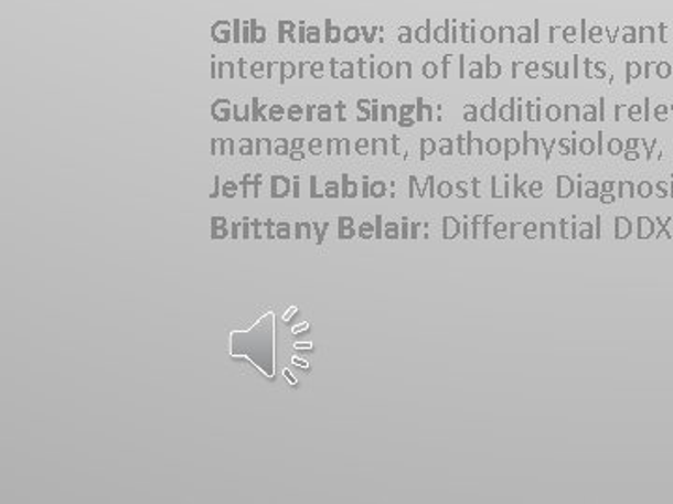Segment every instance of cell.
Listing matches in <instances>:
<instances>
[{"label":"cell","mask_w":673,"mask_h":504,"mask_svg":"<svg viewBox=\"0 0 673 504\" xmlns=\"http://www.w3.org/2000/svg\"><path fill=\"white\" fill-rule=\"evenodd\" d=\"M457 230H459V228H457V223H455L453 219H446V234H444L446 239H451V237H455Z\"/></svg>","instance_id":"obj_4"},{"label":"cell","mask_w":673,"mask_h":504,"mask_svg":"<svg viewBox=\"0 0 673 504\" xmlns=\"http://www.w3.org/2000/svg\"><path fill=\"white\" fill-rule=\"evenodd\" d=\"M292 365L298 366L301 371H306L307 374L311 372V365L303 357H292Z\"/></svg>","instance_id":"obj_5"},{"label":"cell","mask_w":673,"mask_h":504,"mask_svg":"<svg viewBox=\"0 0 673 504\" xmlns=\"http://www.w3.org/2000/svg\"><path fill=\"white\" fill-rule=\"evenodd\" d=\"M581 237H589V226H586V228L581 230Z\"/></svg>","instance_id":"obj_23"},{"label":"cell","mask_w":673,"mask_h":504,"mask_svg":"<svg viewBox=\"0 0 673 504\" xmlns=\"http://www.w3.org/2000/svg\"><path fill=\"white\" fill-rule=\"evenodd\" d=\"M276 196H282L287 193V182L282 178H276Z\"/></svg>","instance_id":"obj_8"},{"label":"cell","mask_w":673,"mask_h":504,"mask_svg":"<svg viewBox=\"0 0 673 504\" xmlns=\"http://www.w3.org/2000/svg\"><path fill=\"white\" fill-rule=\"evenodd\" d=\"M386 236L389 237V239H397V225L389 223L386 228Z\"/></svg>","instance_id":"obj_15"},{"label":"cell","mask_w":673,"mask_h":504,"mask_svg":"<svg viewBox=\"0 0 673 504\" xmlns=\"http://www.w3.org/2000/svg\"><path fill=\"white\" fill-rule=\"evenodd\" d=\"M328 228H330V225H324V228H320L319 230L317 225H314V230H317V244L322 245V242H324V234Z\"/></svg>","instance_id":"obj_14"},{"label":"cell","mask_w":673,"mask_h":504,"mask_svg":"<svg viewBox=\"0 0 673 504\" xmlns=\"http://www.w3.org/2000/svg\"><path fill=\"white\" fill-rule=\"evenodd\" d=\"M298 312H300V309H298V307H290V309H288L287 312L282 314V322H290V320H292V318H295Z\"/></svg>","instance_id":"obj_9"},{"label":"cell","mask_w":673,"mask_h":504,"mask_svg":"<svg viewBox=\"0 0 673 504\" xmlns=\"http://www.w3.org/2000/svg\"><path fill=\"white\" fill-rule=\"evenodd\" d=\"M212 225H214V226H225V225H227V221L220 219V217H215V219H212Z\"/></svg>","instance_id":"obj_17"},{"label":"cell","mask_w":673,"mask_h":504,"mask_svg":"<svg viewBox=\"0 0 673 504\" xmlns=\"http://www.w3.org/2000/svg\"><path fill=\"white\" fill-rule=\"evenodd\" d=\"M651 223H649L648 219L645 221H640V237H645L649 236V230H651Z\"/></svg>","instance_id":"obj_12"},{"label":"cell","mask_w":673,"mask_h":504,"mask_svg":"<svg viewBox=\"0 0 673 504\" xmlns=\"http://www.w3.org/2000/svg\"><path fill=\"white\" fill-rule=\"evenodd\" d=\"M238 230H239L238 223H234V225H233V239H239Z\"/></svg>","instance_id":"obj_19"},{"label":"cell","mask_w":673,"mask_h":504,"mask_svg":"<svg viewBox=\"0 0 673 504\" xmlns=\"http://www.w3.org/2000/svg\"><path fill=\"white\" fill-rule=\"evenodd\" d=\"M277 237L279 239H288L290 237V226L287 223H281V225L277 226Z\"/></svg>","instance_id":"obj_6"},{"label":"cell","mask_w":673,"mask_h":504,"mask_svg":"<svg viewBox=\"0 0 673 504\" xmlns=\"http://www.w3.org/2000/svg\"><path fill=\"white\" fill-rule=\"evenodd\" d=\"M227 236L228 232L225 226H214V230H212V237H214V239H223V237Z\"/></svg>","instance_id":"obj_7"},{"label":"cell","mask_w":673,"mask_h":504,"mask_svg":"<svg viewBox=\"0 0 673 504\" xmlns=\"http://www.w3.org/2000/svg\"><path fill=\"white\" fill-rule=\"evenodd\" d=\"M296 350H301V352H312L314 346H312L311 342H296Z\"/></svg>","instance_id":"obj_11"},{"label":"cell","mask_w":673,"mask_h":504,"mask_svg":"<svg viewBox=\"0 0 673 504\" xmlns=\"http://www.w3.org/2000/svg\"><path fill=\"white\" fill-rule=\"evenodd\" d=\"M244 239H249V225H244Z\"/></svg>","instance_id":"obj_20"},{"label":"cell","mask_w":673,"mask_h":504,"mask_svg":"<svg viewBox=\"0 0 673 504\" xmlns=\"http://www.w3.org/2000/svg\"><path fill=\"white\" fill-rule=\"evenodd\" d=\"M234 191H236V187H234L233 183H228L227 187H225L227 196H234Z\"/></svg>","instance_id":"obj_18"},{"label":"cell","mask_w":673,"mask_h":504,"mask_svg":"<svg viewBox=\"0 0 673 504\" xmlns=\"http://www.w3.org/2000/svg\"><path fill=\"white\" fill-rule=\"evenodd\" d=\"M360 236L365 237V239H368V237H373L374 236L373 225H368V223H365V225H363L362 228H360Z\"/></svg>","instance_id":"obj_10"},{"label":"cell","mask_w":673,"mask_h":504,"mask_svg":"<svg viewBox=\"0 0 673 504\" xmlns=\"http://www.w3.org/2000/svg\"><path fill=\"white\" fill-rule=\"evenodd\" d=\"M296 237H298V239H303V237L309 239V237H311V225L296 226Z\"/></svg>","instance_id":"obj_3"},{"label":"cell","mask_w":673,"mask_h":504,"mask_svg":"<svg viewBox=\"0 0 673 504\" xmlns=\"http://www.w3.org/2000/svg\"><path fill=\"white\" fill-rule=\"evenodd\" d=\"M282 374H285V377H287L288 382H290V385H292V387H298V382H296V377L292 376V372L287 371V368H285V371H282Z\"/></svg>","instance_id":"obj_16"},{"label":"cell","mask_w":673,"mask_h":504,"mask_svg":"<svg viewBox=\"0 0 673 504\" xmlns=\"http://www.w3.org/2000/svg\"><path fill=\"white\" fill-rule=\"evenodd\" d=\"M231 357L249 358L264 376L276 379V312L269 309L249 331H231Z\"/></svg>","instance_id":"obj_1"},{"label":"cell","mask_w":673,"mask_h":504,"mask_svg":"<svg viewBox=\"0 0 673 504\" xmlns=\"http://www.w3.org/2000/svg\"><path fill=\"white\" fill-rule=\"evenodd\" d=\"M403 237H404V239H406V237H408V225H406V223H404V226H403Z\"/></svg>","instance_id":"obj_21"},{"label":"cell","mask_w":673,"mask_h":504,"mask_svg":"<svg viewBox=\"0 0 673 504\" xmlns=\"http://www.w3.org/2000/svg\"><path fill=\"white\" fill-rule=\"evenodd\" d=\"M309 328H311V323H300V325H296V328H292V334L307 333V331H309Z\"/></svg>","instance_id":"obj_13"},{"label":"cell","mask_w":673,"mask_h":504,"mask_svg":"<svg viewBox=\"0 0 673 504\" xmlns=\"http://www.w3.org/2000/svg\"><path fill=\"white\" fill-rule=\"evenodd\" d=\"M376 223H378V225H376V237L382 236V232H380V223H382V219H376Z\"/></svg>","instance_id":"obj_22"},{"label":"cell","mask_w":673,"mask_h":504,"mask_svg":"<svg viewBox=\"0 0 673 504\" xmlns=\"http://www.w3.org/2000/svg\"><path fill=\"white\" fill-rule=\"evenodd\" d=\"M339 237L341 239H350V237L354 236V230H352V219H339Z\"/></svg>","instance_id":"obj_2"}]
</instances>
